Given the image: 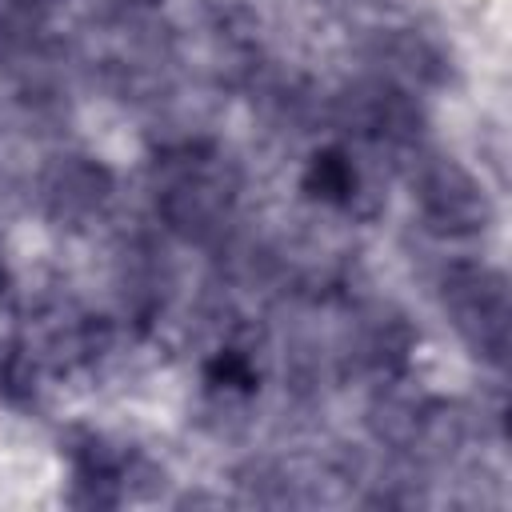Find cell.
<instances>
[{
  "mask_svg": "<svg viewBox=\"0 0 512 512\" xmlns=\"http://www.w3.org/2000/svg\"><path fill=\"white\" fill-rule=\"evenodd\" d=\"M444 304L452 308L460 332L488 360H504L508 348V292L504 276L484 264H456L444 276Z\"/></svg>",
  "mask_w": 512,
  "mask_h": 512,
  "instance_id": "obj_1",
  "label": "cell"
},
{
  "mask_svg": "<svg viewBox=\"0 0 512 512\" xmlns=\"http://www.w3.org/2000/svg\"><path fill=\"white\" fill-rule=\"evenodd\" d=\"M424 216L444 236H468L488 224V200L460 164H432L420 180Z\"/></svg>",
  "mask_w": 512,
  "mask_h": 512,
  "instance_id": "obj_2",
  "label": "cell"
},
{
  "mask_svg": "<svg viewBox=\"0 0 512 512\" xmlns=\"http://www.w3.org/2000/svg\"><path fill=\"white\" fill-rule=\"evenodd\" d=\"M164 216L180 232H208L224 212V188L212 176H184L164 192Z\"/></svg>",
  "mask_w": 512,
  "mask_h": 512,
  "instance_id": "obj_3",
  "label": "cell"
},
{
  "mask_svg": "<svg viewBox=\"0 0 512 512\" xmlns=\"http://www.w3.org/2000/svg\"><path fill=\"white\" fill-rule=\"evenodd\" d=\"M52 200L60 204V208H68V212H84V208H92V204H100L104 200V192H108V172L100 168V164H88V160H68V164H60L56 172H52Z\"/></svg>",
  "mask_w": 512,
  "mask_h": 512,
  "instance_id": "obj_4",
  "label": "cell"
},
{
  "mask_svg": "<svg viewBox=\"0 0 512 512\" xmlns=\"http://www.w3.org/2000/svg\"><path fill=\"white\" fill-rule=\"evenodd\" d=\"M308 180H312V188H320V196H328V200H340L344 192H352V168H348L344 156H336V152L316 156Z\"/></svg>",
  "mask_w": 512,
  "mask_h": 512,
  "instance_id": "obj_5",
  "label": "cell"
},
{
  "mask_svg": "<svg viewBox=\"0 0 512 512\" xmlns=\"http://www.w3.org/2000/svg\"><path fill=\"white\" fill-rule=\"evenodd\" d=\"M24 4H36V8H52L56 0H24Z\"/></svg>",
  "mask_w": 512,
  "mask_h": 512,
  "instance_id": "obj_6",
  "label": "cell"
}]
</instances>
